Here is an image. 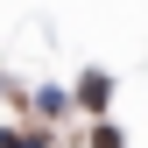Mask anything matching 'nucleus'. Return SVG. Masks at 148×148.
I'll list each match as a JSON object with an SVG mask.
<instances>
[{
	"instance_id": "obj_1",
	"label": "nucleus",
	"mask_w": 148,
	"mask_h": 148,
	"mask_svg": "<svg viewBox=\"0 0 148 148\" xmlns=\"http://www.w3.org/2000/svg\"><path fill=\"white\" fill-rule=\"evenodd\" d=\"M106 92H113V85H106L99 71H85V78H78V106H85L92 120H106Z\"/></svg>"
},
{
	"instance_id": "obj_2",
	"label": "nucleus",
	"mask_w": 148,
	"mask_h": 148,
	"mask_svg": "<svg viewBox=\"0 0 148 148\" xmlns=\"http://www.w3.org/2000/svg\"><path fill=\"white\" fill-rule=\"evenodd\" d=\"M0 148H49V134H42V127H35V134H28V127H0Z\"/></svg>"
},
{
	"instance_id": "obj_3",
	"label": "nucleus",
	"mask_w": 148,
	"mask_h": 148,
	"mask_svg": "<svg viewBox=\"0 0 148 148\" xmlns=\"http://www.w3.org/2000/svg\"><path fill=\"white\" fill-rule=\"evenodd\" d=\"M92 148H120V127L113 120H92Z\"/></svg>"
}]
</instances>
